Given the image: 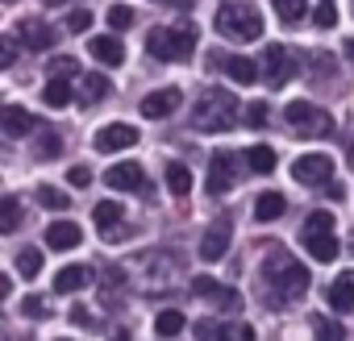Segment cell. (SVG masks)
<instances>
[{
    "instance_id": "29",
    "label": "cell",
    "mask_w": 354,
    "mask_h": 341,
    "mask_svg": "<svg viewBox=\"0 0 354 341\" xmlns=\"http://www.w3.org/2000/svg\"><path fill=\"white\" fill-rule=\"evenodd\" d=\"M17 225H21V204H17V196H5V204H0V229L13 233Z\"/></svg>"
},
{
    "instance_id": "28",
    "label": "cell",
    "mask_w": 354,
    "mask_h": 341,
    "mask_svg": "<svg viewBox=\"0 0 354 341\" xmlns=\"http://www.w3.org/2000/svg\"><path fill=\"white\" fill-rule=\"evenodd\" d=\"M180 329H184V316L175 312V308H167V312L154 316V333H158V337H175Z\"/></svg>"
},
{
    "instance_id": "20",
    "label": "cell",
    "mask_w": 354,
    "mask_h": 341,
    "mask_svg": "<svg viewBox=\"0 0 354 341\" xmlns=\"http://www.w3.org/2000/svg\"><path fill=\"white\" fill-rule=\"evenodd\" d=\"M213 63H221L225 75H230L238 88H246V84L259 79V63H250V59H242V55H234V59H213Z\"/></svg>"
},
{
    "instance_id": "40",
    "label": "cell",
    "mask_w": 354,
    "mask_h": 341,
    "mask_svg": "<svg viewBox=\"0 0 354 341\" xmlns=\"http://www.w3.org/2000/svg\"><path fill=\"white\" fill-rule=\"evenodd\" d=\"M88 26H92V13H88V9H75V13L67 17V30H71V34H84Z\"/></svg>"
},
{
    "instance_id": "43",
    "label": "cell",
    "mask_w": 354,
    "mask_h": 341,
    "mask_svg": "<svg viewBox=\"0 0 354 341\" xmlns=\"http://www.w3.org/2000/svg\"><path fill=\"white\" fill-rule=\"evenodd\" d=\"M17 42H21V38H5V50H0V67H13V59H17Z\"/></svg>"
},
{
    "instance_id": "23",
    "label": "cell",
    "mask_w": 354,
    "mask_h": 341,
    "mask_svg": "<svg viewBox=\"0 0 354 341\" xmlns=\"http://www.w3.org/2000/svg\"><path fill=\"white\" fill-rule=\"evenodd\" d=\"M283 208H288V200H283L279 192H263V196L254 200V221H279Z\"/></svg>"
},
{
    "instance_id": "9",
    "label": "cell",
    "mask_w": 354,
    "mask_h": 341,
    "mask_svg": "<svg viewBox=\"0 0 354 341\" xmlns=\"http://www.w3.org/2000/svg\"><path fill=\"white\" fill-rule=\"evenodd\" d=\"M329 175H333L329 154H300V158L292 162V179L304 184V188H325Z\"/></svg>"
},
{
    "instance_id": "24",
    "label": "cell",
    "mask_w": 354,
    "mask_h": 341,
    "mask_svg": "<svg viewBox=\"0 0 354 341\" xmlns=\"http://www.w3.org/2000/svg\"><path fill=\"white\" fill-rule=\"evenodd\" d=\"M71 84H67V75H50V84H46V92H42V100L50 104V108H67L71 104Z\"/></svg>"
},
{
    "instance_id": "44",
    "label": "cell",
    "mask_w": 354,
    "mask_h": 341,
    "mask_svg": "<svg viewBox=\"0 0 354 341\" xmlns=\"http://www.w3.org/2000/svg\"><path fill=\"white\" fill-rule=\"evenodd\" d=\"M321 192H325V196H329V200H342V196H346V188H342V184H333V179H329V184H325V188H321Z\"/></svg>"
},
{
    "instance_id": "42",
    "label": "cell",
    "mask_w": 354,
    "mask_h": 341,
    "mask_svg": "<svg viewBox=\"0 0 354 341\" xmlns=\"http://www.w3.org/2000/svg\"><path fill=\"white\" fill-rule=\"evenodd\" d=\"M67 179H71V188H88V184H92V170H88V166H71Z\"/></svg>"
},
{
    "instance_id": "21",
    "label": "cell",
    "mask_w": 354,
    "mask_h": 341,
    "mask_svg": "<svg viewBox=\"0 0 354 341\" xmlns=\"http://www.w3.org/2000/svg\"><path fill=\"white\" fill-rule=\"evenodd\" d=\"M329 308L333 312H354V275H337L329 283Z\"/></svg>"
},
{
    "instance_id": "37",
    "label": "cell",
    "mask_w": 354,
    "mask_h": 341,
    "mask_svg": "<svg viewBox=\"0 0 354 341\" xmlns=\"http://www.w3.org/2000/svg\"><path fill=\"white\" fill-rule=\"evenodd\" d=\"M50 75H67L71 79V75H84V71H80V63L71 55H59V59H50Z\"/></svg>"
},
{
    "instance_id": "36",
    "label": "cell",
    "mask_w": 354,
    "mask_h": 341,
    "mask_svg": "<svg viewBox=\"0 0 354 341\" xmlns=\"http://www.w3.org/2000/svg\"><path fill=\"white\" fill-rule=\"evenodd\" d=\"M109 26H113V30H129V26H133V9H129V5H113V9H109Z\"/></svg>"
},
{
    "instance_id": "34",
    "label": "cell",
    "mask_w": 354,
    "mask_h": 341,
    "mask_svg": "<svg viewBox=\"0 0 354 341\" xmlns=\"http://www.w3.org/2000/svg\"><path fill=\"white\" fill-rule=\"evenodd\" d=\"M38 204H42V208H71V204H67V196H63L59 188H46V184L38 188Z\"/></svg>"
},
{
    "instance_id": "6",
    "label": "cell",
    "mask_w": 354,
    "mask_h": 341,
    "mask_svg": "<svg viewBox=\"0 0 354 341\" xmlns=\"http://www.w3.org/2000/svg\"><path fill=\"white\" fill-rule=\"evenodd\" d=\"M296 71H300V59H296L283 42H271V46L263 50V59H259V79H263L267 88H283Z\"/></svg>"
},
{
    "instance_id": "17",
    "label": "cell",
    "mask_w": 354,
    "mask_h": 341,
    "mask_svg": "<svg viewBox=\"0 0 354 341\" xmlns=\"http://www.w3.org/2000/svg\"><path fill=\"white\" fill-rule=\"evenodd\" d=\"M0 129H5V137H26V133H34V117L21 108V104H9V108H0Z\"/></svg>"
},
{
    "instance_id": "47",
    "label": "cell",
    "mask_w": 354,
    "mask_h": 341,
    "mask_svg": "<svg viewBox=\"0 0 354 341\" xmlns=\"http://www.w3.org/2000/svg\"><path fill=\"white\" fill-rule=\"evenodd\" d=\"M350 166H354V142H350Z\"/></svg>"
},
{
    "instance_id": "13",
    "label": "cell",
    "mask_w": 354,
    "mask_h": 341,
    "mask_svg": "<svg viewBox=\"0 0 354 341\" xmlns=\"http://www.w3.org/2000/svg\"><path fill=\"white\" fill-rule=\"evenodd\" d=\"M175 108H180V88H158V92H150V96L142 100V117H146V121H162V117H171Z\"/></svg>"
},
{
    "instance_id": "33",
    "label": "cell",
    "mask_w": 354,
    "mask_h": 341,
    "mask_svg": "<svg viewBox=\"0 0 354 341\" xmlns=\"http://www.w3.org/2000/svg\"><path fill=\"white\" fill-rule=\"evenodd\" d=\"M59 154V133L55 129H42V142L34 146V158H55Z\"/></svg>"
},
{
    "instance_id": "19",
    "label": "cell",
    "mask_w": 354,
    "mask_h": 341,
    "mask_svg": "<svg viewBox=\"0 0 354 341\" xmlns=\"http://www.w3.org/2000/svg\"><path fill=\"white\" fill-rule=\"evenodd\" d=\"M84 242V229L75 225V221H55L50 229H46V246L50 250H75Z\"/></svg>"
},
{
    "instance_id": "30",
    "label": "cell",
    "mask_w": 354,
    "mask_h": 341,
    "mask_svg": "<svg viewBox=\"0 0 354 341\" xmlns=\"http://www.w3.org/2000/svg\"><path fill=\"white\" fill-rule=\"evenodd\" d=\"M271 5H275V13H279L283 26H296L304 17V0H271Z\"/></svg>"
},
{
    "instance_id": "10",
    "label": "cell",
    "mask_w": 354,
    "mask_h": 341,
    "mask_svg": "<svg viewBox=\"0 0 354 341\" xmlns=\"http://www.w3.org/2000/svg\"><path fill=\"white\" fill-rule=\"evenodd\" d=\"M104 184L117 188V192H146V175H142V166L138 162H117L104 170Z\"/></svg>"
},
{
    "instance_id": "25",
    "label": "cell",
    "mask_w": 354,
    "mask_h": 341,
    "mask_svg": "<svg viewBox=\"0 0 354 341\" xmlns=\"http://www.w3.org/2000/svg\"><path fill=\"white\" fill-rule=\"evenodd\" d=\"M109 96V79L104 75H80V100L84 104H100Z\"/></svg>"
},
{
    "instance_id": "5",
    "label": "cell",
    "mask_w": 354,
    "mask_h": 341,
    "mask_svg": "<svg viewBox=\"0 0 354 341\" xmlns=\"http://www.w3.org/2000/svg\"><path fill=\"white\" fill-rule=\"evenodd\" d=\"M300 242H304V250L317 258V262H333L337 258V237H333V213H325V208H317L308 221H304V229H300Z\"/></svg>"
},
{
    "instance_id": "38",
    "label": "cell",
    "mask_w": 354,
    "mask_h": 341,
    "mask_svg": "<svg viewBox=\"0 0 354 341\" xmlns=\"http://www.w3.org/2000/svg\"><path fill=\"white\" fill-rule=\"evenodd\" d=\"M313 21H317V30H329V26H337V9H333V0H321V9L313 13Z\"/></svg>"
},
{
    "instance_id": "2",
    "label": "cell",
    "mask_w": 354,
    "mask_h": 341,
    "mask_svg": "<svg viewBox=\"0 0 354 341\" xmlns=\"http://www.w3.org/2000/svg\"><path fill=\"white\" fill-rule=\"evenodd\" d=\"M238 108H246V104H238L234 92H225V88H205V92L196 96V108H192V129H196V133H225V129H234Z\"/></svg>"
},
{
    "instance_id": "31",
    "label": "cell",
    "mask_w": 354,
    "mask_h": 341,
    "mask_svg": "<svg viewBox=\"0 0 354 341\" xmlns=\"http://www.w3.org/2000/svg\"><path fill=\"white\" fill-rule=\"evenodd\" d=\"M38 271H42V250H21L17 254V275L21 279H34Z\"/></svg>"
},
{
    "instance_id": "22",
    "label": "cell",
    "mask_w": 354,
    "mask_h": 341,
    "mask_svg": "<svg viewBox=\"0 0 354 341\" xmlns=\"http://www.w3.org/2000/svg\"><path fill=\"white\" fill-rule=\"evenodd\" d=\"M88 283H92V271L80 266V262H75V266H63V271L55 275V291H63V295H67V291H84Z\"/></svg>"
},
{
    "instance_id": "45",
    "label": "cell",
    "mask_w": 354,
    "mask_h": 341,
    "mask_svg": "<svg viewBox=\"0 0 354 341\" xmlns=\"http://www.w3.org/2000/svg\"><path fill=\"white\" fill-rule=\"evenodd\" d=\"M167 9H180V13H188V9H192V0H167Z\"/></svg>"
},
{
    "instance_id": "27",
    "label": "cell",
    "mask_w": 354,
    "mask_h": 341,
    "mask_svg": "<svg viewBox=\"0 0 354 341\" xmlns=\"http://www.w3.org/2000/svg\"><path fill=\"white\" fill-rule=\"evenodd\" d=\"M167 188H171L175 196H188V192H192V170H188L184 162H167Z\"/></svg>"
},
{
    "instance_id": "12",
    "label": "cell",
    "mask_w": 354,
    "mask_h": 341,
    "mask_svg": "<svg viewBox=\"0 0 354 341\" xmlns=\"http://www.w3.org/2000/svg\"><path fill=\"white\" fill-rule=\"evenodd\" d=\"M230 237H234V225H230V221H217V225H209V233L201 237V258H205V262H217V258H225V250H230Z\"/></svg>"
},
{
    "instance_id": "48",
    "label": "cell",
    "mask_w": 354,
    "mask_h": 341,
    "mask_svg": "<svg viewBox=\"0 0 354 341\" xmlns=\"http://www.w3.org/2000/svg\"><path fill=\"white\" fill-rule=\"evenodd\" d=\"M350 254H354V233H350Z\"/></svg>"
},
{
    "instance_id": "18",
    "label": "cell",
    "mask_w": 354,
    "mask_h": 341,
    "mask_svg": "<svg viewBox=\"0 0 354 341\" xmlns=\"http://www.w3.org/2000/svg\"><path fill=\"white\" fill-rule=\"evenodd\" d=\"M88 50H92V59H96V63H104V67H121V63H125V46H121L113 34L92 38V42H88Z\"/></svg>"
},
{
    "instance_id": "3",
    "label": "cell",
    "mask_w": 354,
    "mask_h": 341,
    "mask_svg": "<svg viewBox=\"0 0 354 341\" xmlns=\"http://www.w3.org/2000/svg\"><path fill=\"white\" fill-rule=\"evenodd\" d=\"M217 34L234 42H259L263 38V17L250 0H221L217 9Z\"/></svg>"
},
{
    "instance_id": "32",
    "label": "cell",
    "mask_w": 354,
    "mask_h": 341,
    "mask_svg": "<svg viewBox=\"0 0 354 341\" xmlns=\"http://www.w3.org/2000/svg\"><path fill=\"white\" fill-rule=\"evenodd\" d=\"M242 121H246L250 129H263V125H267V100H250V104H246V117H242Z\"/></svg>"
},
{
    "instance_id": "8",
    "label": "cell",
    "mask_w": 354,
    "mask_h": 341,
    "mask_svg": "<svg viewBox=\"0 0 354 341\" xmlns=\"http://www.w3.org/2000/svg\"><path fill=\"white\" fill-rule=\"evenodd\" d=\"M192 295H196V300H205V304H209V308H217V312H238V308H242V295H238L234 287H225V283L209 279V275H196V279H192Z\"/></svg>"
},
{
    "instance_id": "35",
    "label": "cell",
    "mask_w": 354,
    "mask_h": 341,
    "mask_svg": "<svg viewBox=\"0 0 354 341\" xmlns=\"http://www.w3.org/2000/svg\"><path fill=\"white\" fill-rule=\"evenodd\" d=\"M313 329H317V337H325V341H337V337H346V329H342L337 320H329V316H317V320H313Z\"/></svg>"
},
{
    "instance_id": "16",
    "label": "cell",
    "mask_w": 354,
    "mask_h": 341,
    "mask_svg": "<svg viewBox=\"0 0 354 341\" xmlns=\"http://www.w3.org/2000/svg\"><path fill=\"white\" fill-rule=\"evenodd\" d=\"M92 221H96V229H100V233H109L113 242L125 233V229H121V221H125V208H121L117 200H100V204L92 208Z\"/></svg>"
},
{
    "instance_id": "49",
    "label": "cell",
    "mask_w": 354,
    "mask_h": 341,
    "mask_svg": "<svg viewBox=\"0 0 354 341\" xmlns=\"http://www.w3.org/2000/svg\"><path fill=\"white\" fill-rule=\"evenodd\" d=\"M50 5H63V0H50Z\"/></svg>"
},
{
    "instance_id": "15",
    "label": "cell",
    "mask_w": 354,
    "mask_h": 341,
    "mask_svg": "<svg viewBox=\"0 0 354 341\" xmlns=\"http://www.w3.org/2000/svg\"><path fill=\"white\" fill-rule=\"evenodd\" d=\"M133 142H138V129H133V125H104L92 146H96L100 154H113V150H129Z\"/></svg>"
},
{
    "instance_id": "46",
    "label": "cell",
    "mask_w": 354,
    "mask_h": 341,
    "mask_svg": "<svg viewBox=\"0 0 354 341\" xmlns=\"http://www.w3.org/2000/svg\"><path fill=\"white\" fill-rule=\"evenodd\" d=\"M346 55H350V59H354V38H346Z\"/></svg>"
},
{
    "instance_id": "4",
    "label": "cell",
    "mask_w": 354,
    "mask_h": 341,
    "mask_svg": "<svg viewBox=\"0 0 354 341\" xmlns=\"http://www.w3.org/2000/svg\"><path fill=\"white\" fill-rule=\"evenodd\" d=\"M146 50L158 63H184L196 50V30L192 26H158L146 34Z\"/></svg>"
},
{
    "instance_id": "14",
    "label": "cell",
    "mask_w": 354,
    "mask_h": 341,
    "mask_svg": "<svg viewBox=\"0 0 354 341\" xmlns=\"http://www.w3.org/2000/svg\"><path fill=\"white\" fill-rule=\"evenodd\" d=\"M17 38H21L26 50H50V46H55V30H50L46 21H38V17H26V21L17 26Z\"/></svg>"
},
{
    "instance_id": "41",
    "label": "cell",
    "mask_w": 354,
    "mask_h": 341,
    "mask_svg": "<svg viewBox=\"0 0 354 341\" xmlns=\"http://www.w3.org/2000/svg\"><path fill=\"white\" fill-rule=\"evenodd\" d=\"M21 312H26L30 320H34V316H46V300H42V295H30V300L21 304Z\"/></svg>"
},
{
    "instance_id": "7",
    "label": "cell",
    "mask_w": 354,
    "mask_h": 341,
    "mask_svg": "<svg viewBox=\"0 0 354 341\" xmlns=\"http://www.w3.org/2000/svg\"><path fill=\"white\" fill-rule=\"evenodd\" d=\"M283 117H288V125H292L296 133H304V137H329V133H333V117H329L325 108H317L313 100H292V104L283 108Z\"/></svg>"
},
{
    "instance_id": "26",
    "label": "cell",
    "mask_w": 354,
    "mask_h": 341,
    "mask_svg": "<svg viewBox=\"0 0 354 341\" xmlns=\"http://www.w3.org/2000/svg\"><path fill=\"white\" fill-rule=\"evenodd\" d=\"M246 166L254 170V175H271L275 170V150L271 146H250L246 150Z\"/></svg>"
},
{
    "instance_id": "39",
    "label": "cell",
    "mask_w": 354,
    "mask_h": 341,
    "mask_svg": "<svg viewBox=\"0 0 354 341\" xmlns=\"http://www.w3.org/2000/svg\"><path fill=\"white\" fill-rule=\"evenodd\" d=\"M196 337H230V324H217V320H196Z\"/></svg>"
},
{
    "instance_id": "11",
    "label": "cell",
    "mask_w": 354,
    "mask_h": 341,
    "mask_svg": "<svg viewBox=\"0 0 354 341\" xmlns=\"http://www.w3.org/2000/svg\"><path fill=\"white\" fill-rule=\"evenodd\" d=\"M230 188H234V154L217 150L209 162V196H225Z\"/></svg>"
},
{
    "instance_id": "1",
    "label": "cell",
    "mask_w": 354,
    "mask_h": 341,
    "mask_svg": "<svg viewBox=\"0 0 354 341\" xmlns=\"http://www.w3.org/2000/svg\"><path fill=\"white\" fill-rule=\"evenodd\" d=\"M304 291H308V271H304L288 250H271V254L263 258V271H259V295H263V304L288 308V304H296Z\"/></svg>"
}]
</instances>
